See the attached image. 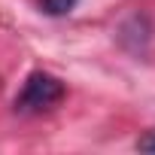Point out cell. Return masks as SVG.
<instances>
[{"label": "cell", "instance_id": "3", "mask_svg": "<svg viewBox=\"0 0 155 155\" xmlns=\"http://www.w3.org/2000/svg\"><path fill=\"white\" fill-rule=\"evenodd\" d=\"M137 149H140V152H152V155H155V128H152V131H146V134L137 140Z\"/></svg>", "mask_w": 155, "mask_h": 155}, {"label": "cell", "instance_id": "2", "mask_svg": "<svg viewBox=\"0 0 155 155\" xmlns=\"http://www.w3.org/2000/svg\"><path fill=\"white\" fill-rule=\"evenodd\" d=\"M76 3L79 0H40V12H46V15H52V18H61V15H70L73 9H76Z\"/></svg>", "mask_w": 155, "mask_h": 155}, {"label": "cell", "instance_id": "1", "mask_svg": "<svg viewBox=\"0 0 155 155\" xmlns=\"http://www.w3.org/2000/svg\"><path fill=\"white\" fill-rule=\"evenodd\" d=\"M64 94H67V85L58 76H52L46 70H31L21 91L12 101V110L18 116H43V113L55 110L64 101Z\"/></svg>", "mask_w": 155, "mask_h": 155}]
</instances>
